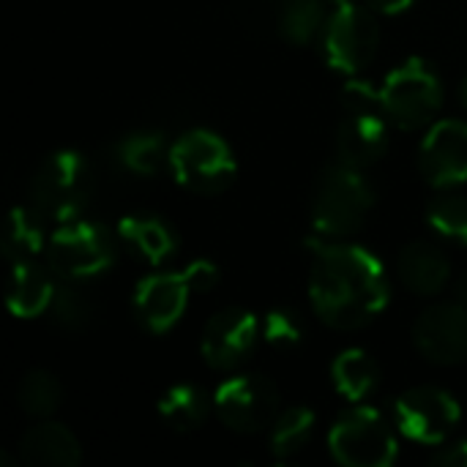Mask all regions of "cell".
Returning <instances> with one entry per match:
<instances>
[{"label":"cell","instance_id":"cell-6","mask_svg":"<svg viewBox=\"0 0 467 467\" xmlns=\"http://www.w3.org/2000/svg\"><path fill=\"white\" fill-rule=\"evenodd\" d=\"M380 96L391 123L405 131H416L435 123L443 104V85L427 60L410 57L386 77Z\"/></svg>","mask_w":467,"mask_h":467},{"label":"cell","instance_id":"cell-19","mask_svg":"<svg viewBox=\"0 0 467 467\" xmlns=\"http://www.w3.org/2000/svg\"><path fill=\"white\" fill-rule=\"evenodd\" d=\"M118 233H120L123 244L148 265L167 263L178 249V235L172 233V227L153 213L123 216L118 224Z\"/></svg>","mask_w":467,"mask_h":467},{"label":"cell","instance_id":"cell-10","mask_svg":"<svg viewBox=\"0 0 467 467\" xmlns=\"http://www.w3.org/2000/svg\"><path fill=\"white\" fill-rule=\"evenodd\" d=\"M213 408L222 424L233 432L254 435L271 430L282 413L279 389L263 375H235L213 394Z\"/></svg>","mask_w":467,"mask_h":467},{"label":"cell","instance_id":"cell-9","mask_svg":"<svg viewBox=\"0 0 467 467\" xmlns=\"http://www.w3.org/2000/svg\"><path fill=\"white\" fill-rule=\"evenodd\" d=\"M380 25L372 8L348 3L337 5L323 27V52L331 68L342 74H361L378 52Z\"/></svg>","mask_w":467,"mask_h":467},{"label":"cell","instance_id":"cell-7","mask_svg":"<svg viewBox=\"0 0 467 467\" xmlns=\"http://www.w3.org/2000/svg\"><path fill=\"white\" fill-rule=\"evenodd\" d=\"M44 254L47 265L55 271L57 279L82 282L104 274L115 263V244L101 224L77 216L71 222L57 224V230L49 235Z\"/></svg>","mask_w":467,"mask_h":467},{"label":"cell","instance_id":"cell-34","mask_svg":"<svg viewBox=\"0 0 467 467\" xmlns=\"http://www.w3.org/2000/svg\"><path fill=\"white\" fill-rule=\"evenodd\" d=\"M460 104L467 109V77L460 82Z\"/></svg>","mask_w":467,"mask_h":467},{"label":"cell","instance_id":"cell-3","mask_svg":"<svg viewBox=\"0 0 467 467\" xmlns=\"http://www.w3.org/2000/svg\"><path fill=\"white\" fill-rule=\"evenodd\" d=\"M345 118L337 131L339 161L350 167H369L389 150V112L383 107L380 90L369 82H348L342 93Z\"/></svg>","mask_w":467,"mask_h":467},{"label":"cell","instance_id":"cell-30","mask_svg":"<svg viewBox=\"0 0 467 467\" xmlns=\"http://www.w3.org/2000/svg\"><path fill=\"white\" fill-rule=\"evenodd\" d=\"M183 271H186V276H189L194 293H208V290H213L216 282H219V268H216L213 263H208V260H194V263H192L189 268H183Z\"/></svg>","mask_w":467,"mask_h":467},{"label":"cell","instance_id":"cell-27","mask_svg":"<svg viewBox=\"0 0 467 467\" xmlns=\"http://www.w3.org/2000/svg\"><path fill=\"white\" fill-rule=\"evenodd\" d=\"M49 315L57 326L68 328V331H82L93 323L96 317V306L93 301L85 296V290L77 287V282L71 279H60L55 298L49 304Z\"/></svg>","mask_w":467,"mask_h":467},{"label":"cell","instance_id":"cell-12","mask_svg":"<svg viewBox=\"0 0 467 467\" xmlns=\"http://www.w3.org/2000/svg\"><path fill=\"white\" fill-rule=\"evenodd\" d=\"M260 337V320L249 309L227 306L205 323L200 350L211 369L233 372L249 361Z\"/></svg>","mask_w":467,"mask_h":467},{"label":"cell","instance_id":"cell-28","mask_svg":"<svg viewBox=\"0 0 467 467\" xmlns=\"http://www.w3.org/2000/svg\"><path fill=\"white\" fill-rule=\"evenodd\" d=\"M427 222L446 241L467 244V197L454 192L438 194L427 205Z\"/></svg>","mask_w":467,"mask_h":467},{"label":"cell","instance_id":"cell-24","mask_svg":"<svg viewBox=\"0 0 467 467\" xmlns=\"http://www.w3.org/2000/svg\"><path fill=\"white\" fill-rule=\"evenodd\" d=\"M326 0H279L276 25L290 44H309L326 27Z\"/></svg>","mask_w":467,"mask_h":467},{"label":"cell","instance_id":"cell-5","mask_svg":"<svg viewBox=\"0 0 467 467\" xmlns=\"http://www.w3.org/2000/svg\"><path fill=\"white\" fill-rule=\"evenodd\" d=\"M170 170L183 189L200 197H216L227 192L235 178V156L216 131L192 129L175 140Z\"/></svg>","mask_w":467,"mask_h":467},{"label":"cell","instance_id":"cell-11","mask_svg":"<svg viewBox=\"0 0 467 467\" xmlns=\"http://www.w3.org/2000/svg\"><path fill=\"white\" fill-rule=\"evenodd\" d=\"M462 410L457 405V400L435 386H419L405 391L397 405H394V421L397 430L416 441V443H427V446H438L443 443L460 424Z\"/></svg>","mask_w":467,"mask_h":467},{"label":"cell","instance_id":"cell-4","mask_svg":"<svg viewBox=\"0 0 467 467\" xmlns=\"http://www.w3.org/2000/svg\"><path fill=\"white\" fill-rule=\"evenodd\" d=\"M93 172L82 153L57 150L47 156L30 178V205L55 224L71 222L90 200Z\"/></svg>","mask_w":467,"mask_h":467},{"label":"cell","instance_id":"cell-26","mask_svg":"<svg viewBox=\"0 0 467 467\" xmlns=\"http://www.w3.org/2000/svg\"><path fill=\"white\" fill-rule=\"evenodd\" d=\"M60 400H63V386L47 369L27 372L16 389V402L22 413H27L30 419H49L60 408Z\"/></svg>","mask_w":467,"mask_h":467},{"label":"cell","instance_id":"cell-25","mask_svg":"<svg viewBox=\"0 0 467 467\" xmlns=\"http://www.w3.org/2000/svg\"><path fill=\"white\" fill-rule=\"evenodd\" d=\"M268 432H271V438H268L271 454L276 460H290L312 441L315 413L309 408H287L276 416V421L271 424Z\"/></svg>","mask_w":467,"mask_h":467},{"label":"cell","instance_id":"cell-35","mask_svg":"<svg viewBox=\"0 0 467 467\" xmlns=\"http://www.w3.org/2000/svg\"><path fill=\"white\" fill-rule=\"evenodd\" d=\"M328 3H334V5H348V3H358V0H328Z\"/></svg>","mask_w":467,"mask_h":467},{"label":"cell","instance_id":"cell-22","mask_svg":"<svg viewBox=\"0 0 467 467\" xmlns=\"http://www.w3.org/2000/svg\"><path fill=\"white\" fill-rule=\"evenodd\" d=\"M211 408H213V400H208V394L202 389L189 386V383L172 386L159 400V416L175 432H194V430H200L208 421Z\"/></svg>","mask_w":467,"mask_h":467},{"label":"cell","instance_id":"cell-1","mask_svg":"<svg viewBox=\"0 0 467 467\" xmlns=\"http://www.w3.org/2000/svg\"><path fill=\"white\" fill-rule=\"evenodd\" d=\"M309 298L315 315L337 331L369 326L389 304V274L364 246L315 241Z\"/></svg>","mask_w":467,"mask_h":467},{"label":"cell","instance_id":"cell-13","mask_svg":"<svg viewBox=\"0 0 467 467\" xmlns=\"http://www.w3.org/2000/svg\"><path fill=\"white\" fill-rule=\"evenodd\" d=\"M413 342L419 353L441 367L467 361V306L460 301L432 304L413 326Z\"/></svg>","mask_w":467,"mask_h":467},{"label":"cell","instance_id":"cell-31","mask_svg":"<svg viewBox=\"0 0 467 467\" xmlns=\"http://www.w3.org/2000/svg\"><path fill=\"white\" fill-rule=\"evenodd\" d=\"M432 465H438V467H467V438L457 441V443H451V446H443V449H441V451L435 454Z\"/></svg>","mask_w":467,"mask_h":467},{"label":"cell","instance_id":"cell-2","mask_svg":"<svg viewBox=\"0 0 467 467\" xmlns=\"http://www.w3.org/2000/svg\"><path fill=\"white\" fill-rule=\"evenodd\" d=\"M375 205V192L364 170L337 161L323 170L315 200L312 224L323 241H345L361 230Z\"/></svg>","mask_w":467,"mask_h":467},{"label":"cell","instance_id":"cell-20","mask_svg":"<svg viewBox=\"0 0 467 467\" xmlns=\"http://www.w3.org/2000/svg\"><path fill=\"white\" fill-rule=\"evenodd\" d=\"M44 216L36 208H14L5 219L3 227V257L16 265V263H30L38 260L41 252H47V230H44Z\"/></svg>","mask_w":467,"mask_h":467},{"label":"cell","instance_id":"cell-18","mask_svg":"<svg viewBox=\"0 0 467 467\" xmlns=\"http://www.w3.org/2000/svg\"><path fill=\"white\" fill-rule=\"evenodd\" d=\"M55 290H57V279L49 265L44 268L38 260L16 263L11 271L8 290H5V306L14 317L30 320V317L49 312Z\"/></svg>","mask_w":467,"mask_h":467},{"label":"cell","instance_id":"cell-16","mask_svg":"<svg viewBox=\"0 0 467 467\" xmlns=\"http://www.w3.org/2000/svg\"><path fill=\"white\" fill-rule=\"evenodd\" d=\"M400 282L419 298H432L451 282V263L438 244L416 241L408 244L397 257Z\"/></svg>","mask_w":467,"mask_h":467},{"label":"cell","instance_id":"cell-32","mask_svg":"<svg viewBox=\"0 0 467 467\" xmlns=\"http://www.w3.org/2000/svg\"><path fill=\"white\" fill-rule=\"evenodd\" d=\"M367 5L378 14H402L413 5V0H367Z\"/></svg>","mask_w":467,"mask_h":467},{"label":"cell","instance_id":"cell-23","mask_svg":"<svg viewBox=\"0 0 467 467\" xmlns=\"http://www.w3.org/2000/svg\"><path fill=\"white\" fill-rule=\"evenodd\" d=\"M331 380L337 386V391L350 400V402H361L367 400L380 380L378 364L372 361V356L367 350L350 348L345 353H339L331 364Z\"/></svg>","mask_w":467,"mask_h":467},{"label":"cell","instance_id":"cell-8","mask_svg":"<svg viewBox=\"0 0 467 467\" xmlns=\"http://www.w3.org/2000/svg\"><path fill=\"white\" fill-rule=\"evenodd\" d=\"M331 457L345 467H389L397 460V438L372 408L348 410L328 432Z\"/></svg>","mask_w":467,"mask_h":467},{"label":"cell","instance_id":"cell-14","mask_svg":"<svg viewBox=\"0 0 467 467\" xmlns=\"http://www.w3.org/2000/svg\"><path fill=\"white\" fill-rule=\"evenodd\" d=\"M419 172L435 189H451L467 181V123L438 120L421 140Z\"/></svg>","mask_w":467,"mask_h":467},{"label":"cell","instance_id":"cell-15","mask_svg":"<svg viewBox=\"0 0 467 467\" xmlns=\"http://www.w3.org/2000/svg\"><path fill=\"white\" fill-rule=\"evenodd\" d=\"M192 293L194 290L186 271L153 274L142 279L134 293V315L142 323V328L153 334H164L183 317Z\"/></svg>","mask_w":467,"mask_h":467},{"label":"cell","instance_id":"cell-33","mask_svg":"<svg viewBox=\"0 0 467 467\" xmlns=\"http://www.w3.org/2000/svg\"><path fill=\"white\" fill-rule=\"evenodd\" d=\"M451 293H454V301H460L462 306H467V271H462V274L454 279Z\"/></svg>","mask_w":467,"mask_h":467},{"label":"cell","instance_id":"cell-21","mask_svg":"<svg viewBox=\"0 0 467 467\" xmlns=\"http://www.w3.org/2000/svg\"><path fill=\"white\" fill-rule=\"evenodd\" d=\"M172 145H167L161 131H131L115 145V159L126 172L134 175H156L170 164Z\"/></svg>","mask_w":467,"mask_h":467},{"label":"cell","instance_id":"cell-17","mask_svg":"<svg viewBox=\"0 0 467 467\" xmlns=\"http://www.w3.org/2000/svg\"><path fill=\"white\" fill-rule=\"evenodd\" d=\"M19 457L33 467H77L82 462V446L68 427L41 419V424L22 435Z\"/></svg>","mask_w":467,"mask_h":467},{"label":"cell","instance_id":"cell-29","mask_svg":"<svg viewBox=\"0 0 467 467\" xmlns=\"http://www.w3.org/2000/svg\"><path fill=\"white\" fill-rule=\"evenodd\" d=\"M260 331L271 348H293L304 339V320L293 309H271L260 323Z\"/></svg>","mask_w":467,"mask_h":467}]
</instances>
